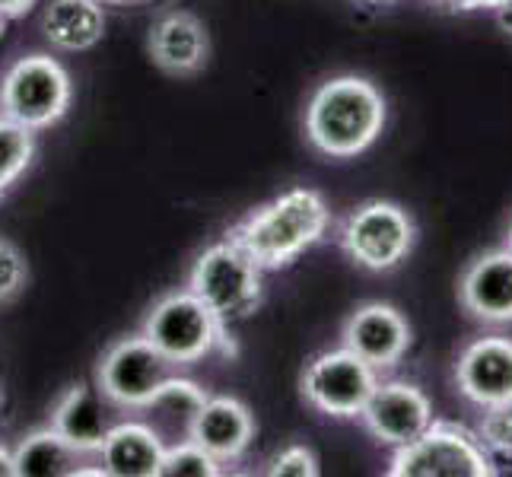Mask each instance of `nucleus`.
Returning <instances> with one entry per match:
<instances>
[{
	"mask_svg": "<svg viewBox=\"0 0 512 477\" xmlns=\"http://www.w3.org/2000/svg\"><path fill=\"white\" fill-rule=\"evenodd\" d=\"M341 341L350 353H357L363 363L379 369H392L411 347V328L395 306L369 303L357 309L344 325Z\"/></svg>",
	"mask_w": 512,
	"mask_h": 477,
	"instance_id": "obj_12",
	"label": "nucleus"
},
{
	"mask_svg": "<svg viewBox=\"0 0 512 477\" xmlns=\"http://www.w3.org/2000/svg\"><path fill=\"white\" fill-rule=\"evenodd\" d=\"M268 474H274V477H315L319 474V458H315V452L306 446H290L274 458Z\"/></svg>",
	"mask_w": 512,
	"mask_h": 477,
	"instance_id": "obj_25",
	"label": "nucleus"
},
{
	"mask_svg": "<svg viewBox=\"0 0 512 477\" xmlns=\"http://www.w3.org/2000/svg\"><path fill=\"white\" fill-rule=\"evenodd\" d=\"M188 290L223 325L239 322V318L252 315L261 306V268L226 236L194 261Z\"/></svg>",
	"mask_w": 512,
	"mask_h": 477,
	"instance_id": "obj_5",
	"label": "nucleus"
},
{
	"mask_svg": "<svg viewBox=\"0 0 512 477\" xmlns=\"http://www.w3.org/2000/svg\"><path fill=\"white\" fill-rule=\"evenodd\" d=\"M506 249L512 252V226H509V236H506Z\"/></svg>",
	"mask_w": 512,
	"mask_h": 477,
	"instance_id": "obj_31",
	"label": "nucleus"
},
{
	"mask_svg": "<svg viewBox=\"0 0 512 477\" xmlns=\"http://www.w3.org/2000/svg\"><path fill=\"white\" fill-rule=\"evenodd\" d=\"M462 306L490 325L512 322V252L497 249L471 264L462 277Z\"/></svg>",
	"mask_w": 512,
	"mask_h": 477,
	"instance_id": "obj_15",
	"label": "nucleus"
},
{
	"mask_svg": "<svg viewBox=\"0 0 512 477\" xmlns=\"http://www.w3.org/2000/svg\"><path fill=\"white\" fill-rule=\"evenodd\" d=\"M4 23H7V20H4V16H0V35H4Z\"/></svg>",
	"mask_w": 512,
	"mask_h": 477,
	"instance_id": "obj_33",
	"label": "nucleus"
},
{
	"mask_svg": "<svg viewBox=\"0 0 512 477\" xmlns=\"http://www.w3.org/2000/svg\"><path fill=\"white\" fill-rule=\"evenodd\" d=\"M112 427L115 423L105 401L86 385L67 388L51 414V430L77 452H99Z\"/></svg>",
	"mask_w": 512,
	"mask_h": 477,
	"instance_id": "obj_16",
	"label": "nucleus"
},
{
	"mask_svg": "<svg viewBox=\"0 0 512 477\" xmlns=\"http://www.w3.org/2000/svg\"><path fill=\"white\" fill-rule=\"evenodd\" d=\"M255 436V420L242 401L217 395L201 404V411L188 420V439L210 452L217 462H236L249 449Z\"/></svg>",
	"mask_w": 512,
	"mask_h": 477,
	"instance_id": "obj_13",
	"label": "nucleus"
},
{
	"mask_svg": "<svg viewBox=\"0 0 512 477\" xmlns=\"http://www.w3.org/2000/svg\"><path fill=\"white\" fill-rule=\"evenodd\" d=\"M392 477H493L497 465L481 446L478 433L465 430L462 423L433 420L417 439L395 446Z\"/></svg>",
	"mask_w": 512,
	"mask_h": 477,
	"instance_id": "obj_3",
	"label": "nucleus"
},
{
	"mask_svg": "<svg viewBox=\"0 0 512 477\" xmlns=\"http://www.w3.org/2000/svg\"><path fill=\"white\" fill-rule=\"evenodd\" d=\"M26 287V258L13 242L0 239V306Z\"/></svg>",
	"mask_w": 512,
	"mask_h": 477,
	"instance_id": "obj_24",
	"label": "nucleus"
},
{
	"mask_svg": "<svg viewBox=\"0 0 512 477\" xmlns=\"http://www.w3.org/2000/svg\"><path fill=\"white\" fill-rule=\"evenodd\" d=\"M35 7V0H0V16L13 20V16H23Z\"/></svg>",
	"mask_w": 512,
	"mask_h": 477,
	"instance_id": "obj_27",
	"label": "nucleus"
},
{
	"mask_svg": "<svg viewBox=\"0 0 512 477\" xmlns=\"http://www.w3.org/2000/svg\"><path fill=\"white\" fill-rule=\"evenodd\" d=\"M379 376L347 347L319 353L303 373V398L328 417H360Z\"/></svg>",
	"mask_w": 512,
	"mask_h": 477,
	"instance_id": "obj_9",
	"label": "nucleus"
},
{
	"mask_svg": "<svg viewBox=\"0 0 512 477\" xmlns=\"http://www.w3.org/2000/svg\"><path fill=\"white\" fill-rule=\"evenodd\" d=\"M140 334L175 366L198 363L217 347H223L226 353L233 350V344L226 341V325L191 290L163 296L147 312Z\"/></svg>",
	"mask_w": 512,
	"mask_h": 477,
	"instance_id": "obj_4",
	"label": "nucleus"
},
{
	"mask_svg": "<svg viewBox=\"0 0 512 477\" xmlns=\"http://www.w3.org/2000/svg\"><path fill=\"white\" fill-rule=\"evenodd\" d=\"M207 55H210V39H207V29L198 16L175 10L153 23L150 58L156 67L166 70V74H172V77L198 74V70L207 64Z\"/></svg>",
	"mask_w": 512,
	"mask_h": 477,
	"instance_id": "obj_14",
	"label": "nucleus"
},
{
	"mask_svg": "<svg viewBox=\"0 0 512 477\" xmlns=\"http://www.w3.org/2000/svg\"><path fill=\"white\" fill-rule=\"evenodd\" d=\"M35 153V131L0 115V194L29 169Z\"/></svg>",
	"mask_w": 512,
	"mask_h": 477,
	"instance_id": "obj_20",
	"label": "nucleus"
},
{
	"mask_svg": "<svg viewBox=\"0 0 512 477\" xmlns=\"http://www.w3.org/2000/svg\"><path fill=\"white\" fill-rule=\"evenodd\" d=\"M0 477H16V465H13V452L0 446Z\"/></svg>",
	"mask_w": 512,
	"mask_h": 477,
	"instance_id": "obj_28",
	"label": "nucleus"
},
{
	"mask_svg": "<svg viewBox=\"0 0 512 477\" xmlns=\"http://www.w3.org/2000/svg\"><path fill=\"white\" fill-rule=\"evenodd\" d=\"M478 439L490 458L512 462V404L484 408V417L478 423Z\"/></svg>",
	"mask_w": 512,
	"mask_h": 477,
	"instance_id": "obj_22",
	"label": "nucleus"
},
{
	"mask_svg": "<svg viewBox=\"0 0 512 477\" xmlns=\"http://www.w3.org/2000/svg\"><path fill=\"white\" fill-rule=\"evenodd\" d=\"M175 363H169L144 334H134L109 347L99 363L102 398L118 408H150L160 388L172 376Z\"/></svg>",
	"mask_w": 512,
	"mask_h": 477,
	"instance_id": "obj_8",
	"label": "nucleus"
},
{
	"mask_svg": "<svg viewBox=\"0 0 512 477\" xmlns=\"http://www.w3.org/2000/svg\"><path fill=\"white\" fill-rule=\"evenodd\" d=\"M385 128V99L363 77H334L312 93L306 109L309 144L331 156H360L379 140Z\"/></svg>",
	"mask_w": 512,
	"mask_h": 477,
	"instance_id": "obj_2",
	"label": "nucleus"
},
{
	"mask_svg": "<svg viewBox=\"0 0 512 477\" xmlns=\"http://www.w3.org/2000/svg\"><path fill=\"white\" fill-rule=\"evenodd\" d=\"M497 16H500V26H503V32H506L509 39H512V0H509L506 7H500V10H497Z\"/></svg>",
	"mask_w": 512,
	"mask_h": 477,
	"instance_id": "obj_29",
	"label": "nucleus"
},
{
	"mask_svg": "<svg viewBox=\"0 0 512 477\" xmlns=\"http://www.w3.org/2000/svg\"><path fill=\"white\" fill-rule=\"evenodd\" d=\"M328 223L331 214L322 194L312 188H293L274 198L271 204L258 207L239 226H233L229 239L261 271H277L287 268L306 249H312L325 236Z\"/></svg>",
	"mask_w": 512,
	"mask_h": 477,
	"instance_id": "obj_1",
	"label": "nucleus"
},
{
	"mask_svg": "<svg viewBox=\"0 0 512 477\" xmlns=\"http://www.w3.org/2000/svg\"><path fill=\"white\" fill-rule=\"evenodd\" d=\"M433 4L449 7V10H500L509 0H433Z\"/></svg>",
	"mask_w": 512,
	"mask_h": 477,
	"instance_id": "obj_26",
	"label": "nucleus"
},
{
	"mask_svg": "<svg viewBox=\"0 0 512 477\" xmlns=\"http://www.w3.org/2000/svg\"><path fill=\"white\" fill-rule=\"evenodd\" d=\"M204 401H207V392H204L201 385H194L191 379H175V376H169L153 404H156V408L169 411V414H182L185 420H191L194 414L201 411Z\"/></svg>",
	"mask_w": 512,
	"mask_h": 477,
	"instance_id": "obj_23",
	"label": "nucleus"
},
{
	"mask_svg": "<svg viewBox=\"0 0 512 477\" xmlns=\"http://www.w3.org/2000/svg\"><path fill=\"white\" fill-rule=\"evenodd\" d=\"M366 4H392V0H366Z\"/></svg>",
	"mask_w": 512,
	"mask_h": 477,
	"instance_id": "obj_32",
	"label": "nucleus"
},
{
	"mask_svg": "<svg viewBox=\"0 0 512 477\" xmlns=\"http://www.w3.org/2000/svg\"><path fill=\"white\" fill-rule=\"evenodd\" d=\"M341 245L366 271H392L414 245V220L392 201H366L341 226Z\"/></svg>",
	"mask_w": 512,
	"mask_h": 477,
	"instance_id": "obj_7",
	"label": "nucleus"
},
{
	"mask_svg": "<svg viewBox=\"0 0 512 477\" xmlns=\"http://www.w3.org/2000/svg\"><path fill=\"white\" fill-rule=\"evenodd\" d=\"M102 7H140V4H153V0H99Z\"/></svg>",
	"mask_w": 512,
	"mask_h": 477,
	"instance_id": "obj_30",
	"label": "nucleus"
},
{
	"mask_svg": "<svg viewBox=\"0 0 512 477\" xmlns=\"http://www.w3.org/2000/svg\"><path fill=\"white\" fill-rule=\"evenodd\" d=\"M77 449L67 446L55 430H35L29 433L13 452L16 477H64L80 474L77 468Z\"/></svg>",
	"mask_w": 512,
	"mask_h": 477,
	"instance_id": "obj_19",
	"label": "nucleus"
},
{
	"mask_svg": "<svg viewBox=\"0 0 512 477\" xmlns=\"http://www.w3.org/2000/svg\"><path fill=\"white\" fill-rule=\"evenodd\" d=\"M220 462L210 452H204L198 443H182L163 452L160 477H217Z\"/></svg>",
	"mask_w": 512,
	"mask_h": 477,
	"instance_id": "obj_21",
	"label": "nucleus"
},
{
	"mask_svg": "<svg viewBox=\"0 0 512 477\" xmlns=\"http://www.w3.org/2000/svg\"><path fill=\"white\" fill-rule=\"evenodd\" d=\"M360 417L382 446H404L433 423V404L411 382H376Z\"/></svg>",
	"mask_w": 512,
	"mask_h": 477,
	"instance_id": "obj_10",
	"label": "nucleus"
},
{
	"mask_svg": "<svg viewBox=\"0 0 512 477\" xmlns=\"http://www.w3.org/2000/svg\"><path fill=\"white\" fill-rule=\"evenodd\" d=\"M163 443L156 430L144 423H115L99 449L102 468L99 474L112 477H160Z\"/></svg>",
	"mask_w": 512,
	"mask_h": 477,
	"instance_id": "obj_17",
	"label": "nucleus"
},
{
	"mask_svg": "<svg viewBox=\"0 0 512 477\" xmlns=\"http://www.w3.org/2000/svg\"><path fill=\"white\" fill-rule=\"evenodd\" d=\"M455 382L458 392L481 411L512 404V341L490 334V338L468 344L458 357Z\"/></svg>",
	"mask_w": 512,
	"mask_h": 477,
	"instance_id": "obj_11",
	"label": "nucleus"
},
{
	"mask_svg": "<svg viewBox=\"0 0 512 477\" xmlns=\"http://www.w3.org/2000/svg\"><path fill=\"white\" fill-rule=\"evenodd\" d=\"M42 29L45 39L61 51H90L102 42L105 13L99 0H51Z\"/></svg>",
	"mask_w": 512,
	"mask_h": 477,
	"instance_id": "obj_18",
	"label": "nucleus"
},
{
	"mask_svg": "<svg viewBox=\"0 0 512 477\" xmlns=\"http://www.w3.org/2000/svg\"><path fill=\"white\" fill-rule=\"evenodd\" d=\"M70 77L51 55H26L0 83V112L29 131H45L70 109Z\"/></svg>",
	"mask_w": 512,
	"mask_h": 477,
	"instance_id": "obj_6",
	"label": "nucleus"
}]
</instances>
